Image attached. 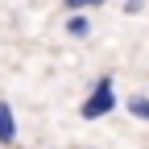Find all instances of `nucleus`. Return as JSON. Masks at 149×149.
Returning <instances> with one entry per match:
<instances>
[{
  "label": "nucleus",
  "mask_w": 149,
  "mask_h": 149,
  "mask_svg": "<svg viewBox=\"0 0 149 149\" xmlns=\"http://www.w3.org/2000/svg\"><path fill=\"white\" fill-rule=\"evenodd\" d=\"M108 112H116V74H100L91 83V91L83 95V104H79L83 120H104Z\"/></svg>",
  "instance_id": "1"
},
{
  "label": "nucleus",
  "mask_w": 149,
  "mask_h": 149,
  "mask_svg": "<svg viewBox=\"0 0 149 149\" xmlns=\"http://www.w3.org/2000/svg\"><path fill=\"white\" fill-rule=\"evenodd\" d=\"M0 145L13 149L17 145V116H13V104L0 100Z\"/></svg>",
  "instance_id": "2"
},
{
  "label": "nucleus",
  "mask_w": 149,
  "mask_h": 149,
  "mask_svg": "<svg viewBox=\"0 0 149 149\" xmlns=\"http://www.w3.org/2000/svg\"><path fill=\"white\" fill-rule=\"evenodd\" d=\"M66 37L87 42V37H91V17L87 13H66Z\"/></svg>",
  "instance_id": "3"
},
{
  "label": "nucleus",
  "mask_w": 149,
  "mask_h": 149,
  "mask_svg": "<svg viewBox=\"0 0 149 149\" xmlns=\"http://www.w3.org/2000/svg\"><path fill=\"white\" fill-rule=\"evenodd\" d=\"M124 108H128V116H133V120H145V124H149V95H128Z\"/></svg>",
  "instance_id": "4"
},
{
  "label": "nucleus",
  "mask_w": 149,
  "mask_h": 149,
  "mask_svg": "<svg viewBox=\"0 0 149 149\" xmlns=\"http://www.w3.org/2000/svg\"><path fill=\"white\" fill-rule=\"evenodd\" d=\"M100 4H108V0H62V8H66V13H83V8H100Z\"/></svg>",
  "instance_id": "5"
},
{
  "label": "nucleus",
  "mask_w": 149,
  "mask_h": 149,
  "mask_svg": "<svg viewBox=\"0 0 149 149\" xmlns=\"http://www.w3.org/2000/svg\"><path fill=\"white\" fill-rule=\"evenodd\" d=\"M124 13H128V17H137V13H145V0H124Z\"/></svg>",
  "instance_id": "6"
},
{
  "label": "nucleus",
  "mask_w": 149,
  "mask_h": 149,
  "mask_svg": "<svg viewBox=\"0 0 149 149\" xmlns=\"http://www.w3.org/2000/svg\"><path fill=\"white\" fill-rule=\"evenodd\" d=\"M145 95H149V91H145Z\"/></svg>",
  "instance_id": "7"
}]
</instances>
